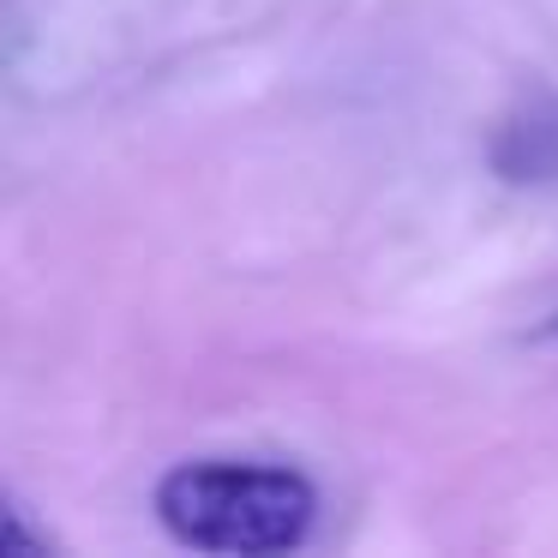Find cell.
Masks as SVG:
<instances>
[{
  "label": "cell",
  "mask_w": 558,
  "mask_h": 558,
  "mask_svg": "<svg viewBox=\"0 0 558 558\" xmlns=\"http://www.w3.org/2000/svg\"><path fill=\"white\" fill-rule=\"evenodd\" d=\"M157 522L193 553L270 558L306 546L318 522V486L282 462H174L157 481Z\"/></svg>",
  "instance_id": "cell-1"
},
{
  "label": "cell",
  "mask_w": 558,
  "mask_h": 558,
  "mask_svg": "<svg viewBox=\"0 0 558 558\" xmlns=\"http://www.w3.org/2000/svg\"><path fill=\"white\" fill-rule=\"evenodd\" d=\"M493 169L510 186H558V90H529L498 121Z\"/></svg>",
  "instance_id": "cell-2"
},
{
  "label": "cell",
  "mask_w": 558,
  "mask_h": 558,
  "mask_svg": "<svg viewBox=\"0 0 558 558\" xmlns=\"http://www.w3.org/2000/svg\"><path fill=\"white\" fill-rule=\"evenodd\" d=\"M0 522H7V558H49V534H31V510L19 505V498H7L0 505Z\"/></svg>",
  "instance_id": "cell-3"
}]
</instances>
